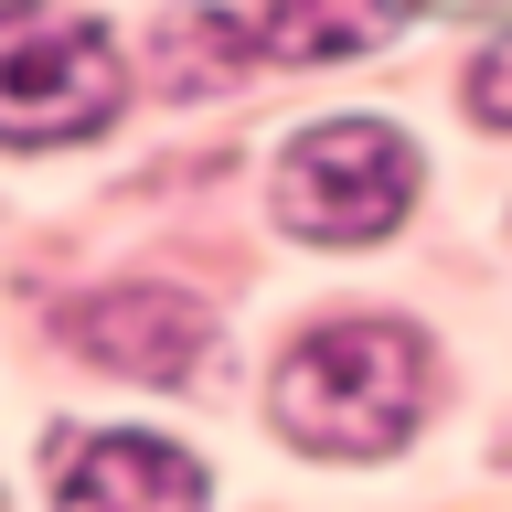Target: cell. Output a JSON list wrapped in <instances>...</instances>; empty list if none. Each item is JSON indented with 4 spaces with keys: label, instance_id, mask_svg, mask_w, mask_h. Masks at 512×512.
<instances>
[{
    "label": "cell",
    "instance_id": "6da1fadb",
    "mask_svg": "<svg viewBox=\"0 0 512 512\" xmlns=\"http://www.w3.org/2000/svg\"><path fill=\"white\" fill-rule=\"evenodd\" d=\"M278 427L310 459H384V448L416 438V406H427V342L406 320H331L278 363L267 384Z\"/></svg>",
    "mask_w": 512,
    "mask_h": 512
},
{
    "label": "cell",
    "instance_id": "7a4b0ae2",
    "mask_svg": "<svg viewBox=\"0 0 512 512\" xmlns=\"http://www.w3.org/2000/svg\"><path fill=\"white\" fill-rule=\"evenodd\" d=\"M288 235L310 246H374L395 235L416 203V139L384 118H320L278 150V182H267Z\"/></svg>",
    "mask_w": 512,
    "mask_h": 512
},
{
    "label": "cell",
    "instance_id": "3957f363",
    "mask_svg": "<svg viewBox=\"0 0 512 512\" xmlns=\"http://www.w3.org/2000/svg\"><path fill=\"white\" fill-rule=\"evenodd\" d=\"M118 43L86 22V11H54V0H0V139L11 150H64L86 128L118 118Z\"/></svg>",
    "mask_w": 512,
    "mask_h": 512
},
{
    "label": "cell",
    "instance_id": "277c9868",
    "mask_svg": "<svg viewBox=\"0 0 512 512\" xmlns=\"http://www.w3.org/2000/svg\"><path fill=\"white\" fill-rule=\"evenodd\" d=\"M54 512H203V459L139 427L75 438L54 459Z\"/></svg>",
    "mask_w": 512,
    "mask_h": 512
},
{
    "label": "cell",
    "instance_id": "5b68a950",
    "mask_svg": "<svg viewBox=\"0 0 512 512\" xmlns=\"http://www.w3.org/2000/svg\"><path fill=\"white\" fill-rule=\"evenodd\" d=\"M75 342L107 363V374H139V384H182L192 363H203V342H214V320H203V299H182V288H107V299H86L75 310Z\"/></svg>",
    "mask_w": 512,
    "mask_h": 512
},
{
    "label": "cell",
    "instance_id": "8992f818",
    "mask_svg": "<svg viewBox=\"0 0 512 512\" xmlns=\"http://www.w3.org/2000/svg\"><path fill=\"white\" fill-rule=\"evenodd\" d=\"M427 0H267L256 11V54L267 64H342V54H374L416 22Z\"/></svg>",
    "mask_w": 512,
    "mask_h": 512
},
{
    "label": "cell",
    "instance_id": "52a82bcc",
    "mask_svg": "<svg viewBox=\"0 0 512 512\" xmlns=\"http://www.w3.org/2000/svg\"><path fill=\"white\" fill-rule=\"evenodd\" d=\"M150 54H160V86H171V96H214V86L246 75L256 22H235V11H214V0H182V11L150 32Z\"/></svg>",
    "mask_w": 512,
    "mask_h": 512
},
{
    "label": "cell",
    "instance_id": "ba28073f",
    "mask_svg": "<svg viewBox=\"0 0 512 512\" xmlns=\"http://www.w3.org/2000/svg\"><path fill=\"white\" fill-rule=\"evenodd\" d=\"M470 107L491 128H512V43H491V54H480V75H470Z\"/></svg>",
    "mask_w": 512,
    "mask_h": 512
}]
</instances>
